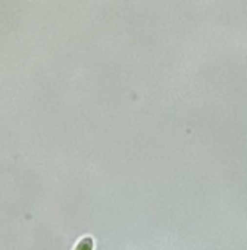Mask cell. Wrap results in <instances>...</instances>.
<instances>
[{
    "label": "cell",
    "instance_id": "cell-1",
    "mask_svg": "<svg viewBox=\"0 0 247 250\" xmlns=\"http://www.w3.org/2000/svg\"><path fill=\"white\" fill-rule=\"evenodd\" d=\"M94 247V241L91 237H84L75 247V250H93Z\"/></svg>",
    "mask_w": 247,
    "mask_h": 250
}]
</instances>
